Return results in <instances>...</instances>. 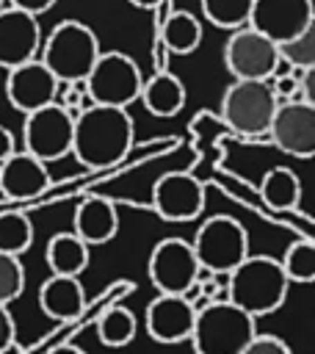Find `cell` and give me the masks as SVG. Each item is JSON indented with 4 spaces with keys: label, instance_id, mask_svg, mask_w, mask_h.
Instances as JSON below:
<instances>
[{
    "label": "cell",
    "instance_id": "obj_1",
    "mask_svg": "<svg viewBox=\"0 0 315 354\" xmlns=\"http://www.w3.org/2000/svg\"><path fill=\"white\" fill-rule=\"evenodd\" d=\"M133 147V116L127 108L113 105H86L75 116L72 149L86 169H108L119 163Z\"/></svg>",
    "mask_w": 315,
    "mask_h": 354
},
{
    "label": "cell",
    "instance_id": "obj_2",
    "mask_svg": "<svg viewBox=\"0 0 315 354\" xmlns=\"http://www.w3.org/2000/svg\"><path fill=\"white\" fill-rule=\"evenodd\" d=\"M290 290L282 263L271 254H246L227 274V299L246 310L251 318L276 313Z\"/></svg>",
    "mask_w": 315,
    "mask_h": 354
},
{
    "label": "cell",
    "instance_id": "obj_3",
    "mask_svg": "<svg viewBox=\"0 0 315 354\" xmlns=\"http://www.w3.org/2000/svg\"><path fill=\"white\" fill-rule=\"evenodd\" d=\"M257 318L232 304L229 299H213L196 310L191 343L196 354H240L243 346L257 335Z\"/></svg>",
    "mask_w": 315,
    "mask_h": 354
},
{
    "label": "cell",
    "instance_id": "obj_4",
    "mask_svg": "<svg viewBox=\"0 0 315 354\" xmlns=\"http://www.w3.org/2000/svg\"><path fill=\"white\" fill-rule=\"evenodd\" d=\"M99 53L102 50L97 33L88 25L77 19H64L47 33V39H41L39 61L55 75L58 83H72L88 75Z\"/></svg>",
    "mask_w": 315,
    "mask_h": 354
},
{
    "label": "cell",
    "instance_id": "obj_5",
    "mask_svg": "<svg viewBox=\"0 0 315 354\" xmlns=\"http://www.w3.org/2000/svg\"><path fill=\"white\" fill-rule=\"evenodd\" d=\"M279 100L271 88V80H232L221 97V122L243 136L260 138L268 133Z\"/></svg>",
    "mask_w": 315,
    "mask_h": 354
},
{
    "label": "cell",
    "instance_id": "obj_6",
    "mask_svg": "<svg viewBox=\"0 0 315 354\" xmlns=\"http://www.w3.org/2000/svg\"><path fill=\"white\" fill-rule=\"evenodd\" d=\"M86 94L97 105H113V108H127L130 102L138 100L144 75L141 66L122 50H108L99 53L88 75L83 77Z\"/></svg>",
    "mask_w": 315,
    "mask_h": 354
},
{
    "label": "cell",
    "instance_id": "obj_7",
    "mask_svg": "<svg viewBox=\"0 0 315 354\" xmlns=\"http://www.w3.org/2000/svg\"><path fill=\"white\" fill-rule=\"evenodd\" d=\"M191 246L199 266H207L213 274L227 277L249 254V232L238 218L218 213L199 224Z\"/></svg>",
    "mask_w": 315,
    "mask_h": 354
},
{
    "label": "cell",
    "instance_id": "obj_8",
    "mask_svg": "<svg viewBox=\"0 0 315 354\" xmlns=\"http://www.w3.org/2000/svg\"><path fill=\"white\" fill-rule=\"evenodd\" d=\"M279 47L251 25L235 28L224 41V66L238 80H271L279 72Z\"/></svg>",
    "mask_w": 315,
    "mask_h": 354
},
{
    "label": "cell",
    "instance_id": "obj_9",
    "mask_svg": "<svg viewBox=\"0 0 315 354\" xmlns=\"http://www.w3.org/2000/svg\"><path fill=\"white\" fill-rule=\"evenodd\" d=\"M72 127H75V116L66 108H61L58 102H50V105H41L36 111H28L25 113V124H22L25 152L36 155L44 163L69 155V149H72Z\"/></svg>",
    "mask_w": 315,
    "mask_h": 354
},
{
    "label": "cell",
    "instance_id": "obj_10",
    "mask_svg": "<svg viewBox=\"0 0 315 354\" xmlns=\"http://www.w3.org/2000/svg\"><path fill=\"white\" fill-rule=\"evenodd\" d=\"M265 136L282 152L309 160L315 155V102L282 100L274 111Z\"/></svg>",
    "mask_w": 315,
    "mask_h": 354
},
{
    "label": "cell",
    "instance_id": "obj_11",
    "mask_svg": "<svg viewBox=\"0 0 315 354\" xmlns=\"http://www.w3.org/2000/svg\"><path fill=\"white\" fill-rule=\"evenodd\" d=\"M152 207L163 221H193L204 210V183L191 171H166L152 188Z\"/></svg>",
    "mask_w": 315,
    "mask_h": 354
},
{
    "label": "cell",
    "instance_id": "obj_12",
    "mask_svg": "<svg viewBox=\"0 0 315 354\" xmlns=\"http://www.w3.org/2000/svg\"><path fill=\"white\" fill-rule=\"evenodd\" d=\"M199 260L193 254L191 241L185 238H163L155 243L146 271L149 282L158 288V293H185L196 277Z\"/></svg>",
    "mask_w": 315,
    "mask_h": 354
},
{
    "label": "cell",
    "instance_id": "obj_13",
    "mask_svg": "<svg viewBox=\"0 0 315 354\" xmlns=\"http://www.w3.org/2000/svg\"><path fill=\"white\" fill-rule=\"evenodd\" d=\"M315 22L312 0H251L249 22L271 41H287Z\"/></svg>",
    "mask_w": 315,
    "mask_h": 354
},
{
    "label": "cell",
    "instance_id": "obj_14",
    "mask_svg": "<svg viewBox=\"0 0 315 354\" xmlns=\"http://www.w3.org/2000/svg\"><path fill=\"white\" fill-rule=\"evenodd\" d=\"M55 91H58V80H55V75L39 61V55L8 69V77H6V97H8L11 108H17V111H22V113L55 102Z\"/></svg>",
    "mask_w": 315,
    "mask_h": 354
},
{
    "label": "cell",
    "instance_id": "obj_15",
    "mask_svg": "<svg viewBox=\"0 0 315 354\" xmlns=\"http://www.w3.org/2000/svg\"><path fill=\"white\" fill-rule=\"evenodd\" d=\"M41 47V25L36 14L22 8H0V66L11 69L39 55Z\"/></svg>",
    "mask_w": 315,
    "mask_h": 354
},
{
    "label": "cell",
    "instance_id": "obj_16",
    "mask_svg": "<svg viewBox=\"0 0 315 354\" xmlns=\"http://www.w3.org/2000/svg\"><path fill=\"white\" fill-rule=\"evenodd\" d=\"M196 310L182 293H158L146 307V335L163 346H174L191 337Z\"/></svg>",
    "mask_w": 315,
    "mask_h": 354
},
{
    "label": "cell",
    "instance_id": "obj_17",
    "mask_svg": "<svg viewBox=\"0 0 315 354\" xmlns=\"http://www.w3.org/2000/svg\"><path fill=\"white\" fill-rule=\"evenodd\" d=\"M50 188V174L44 160H39L30 152H11L6 160H0V194L6 199H36Z\"/></svg>",
    "mask_w": 315,
    "mask_h": 354
},
{
    "label": "cell",
    "instance_id": "obj_18",
    "mask_svg": "<svg viewBox=\"0 0 315 354\" xmlns=\"http://www.w3.org/2000/svg\"><path fill=\"white\" fill-rule=\"evenodd\" d=\"M72 232H77L88 246H102L113 241L119 232V210L113 199L99 196V194L80 199V205L75 207Z\"/></svg>",
    "mask_w": 315,
    "mask_h": 354
},
{
    "label": "cell",
    "instance_id": "obj_19",
    "mask_svg": "<svg viewBox=\"0 0 315 354\" xmlns=\"http://www.w3.org/2000/svg\"><path fill=\"white\" fill-rule=\"evenodd\" d=\"M39 307L52 321H72L86 310V290L80 277L50 274L39 288Z\"/></svg>",
    "mask_w": 315,
    "mask_h": 354
},
{
    "label": "cell",
    "instance_id": "obj_20",
    "mask_svg": "<svg viewBox=\"0 0 315 354\" xmlns=\"http://www.w3.org/2000/svg\"><path fill=\"white\" fill-rule=\"evenodd\" d=\"M138 100L144 102V108L152 116L169 119V116H177L185 108V86H182V80L177 75L160 69L152 77H144Z\"/></svg>",
    "mask_w": 315,
    "mask_h": 354
},
{
    "label": "cell",
    "instance_id": "obj_21",
    "mask_svg": "<svg viewBox=\"0 0 315 354\" xmlns=\"http://www.w3.org/2000/svg\"><path fill=\"white\" fill-rule=\"evenodd\" d=\"M44 257L52 274L80 277L88 266V243L77 232H58L47 241Z\"/></svg>",
    "mask_w": 315,
    "mask_h": 354
},
{
    "label": "cell",
    "instance_id": "obj_22",
    "mask_svg": "<svg viewBox=\"0 0 315 354\" xmlns=\"http://www.w3.org/2000/svg\"><path fill=\"white\" fill-rule=\"evenodd\" d=\"M260 196L274 210H293V207H298V199H301V180L293 169L274 166L262 174Z\"/></svg>",
    "mask_w": 315,
    "mask_h": 354
},
{
    "label": "cell",
    "instance_id": "obj_23",
    "mask_svg": "<svg viewBox=\"0 0 315 354\" xmlns=\"http://www.w3.org/2000/svg\"><path fill=\"white\" fill-rule=\"evenodd\" d=\"M160 41L174 55H191L202 44V25L191 11L180 8V11L166 17L163 30H160Z\"/></svg>",
    "mask_w": 315,
    "mask_h": 354
},
{
    "label": "cell",
    "instance_id": "obj_24",
    "mask_svg": "<svg viewBox=\"0 0 315 354\" xmlns=\"http://www.w3.org/2000/svg\"><path fill=\"white\" fill-rule=\"evenodd\" d=\"M135 332H138V321H135V315H133L127 307H122V304L108 307V310L99 315V321H97V337H99V343L108 346V348H122V346L133 343Z\"/></svg>",
    "mask_w": 315,
    "mask_h": 354
},
{
    "label": "cell",
    "instance_id": "obj_25",
    "mask_svg": "<svg viewBox=\"0 0 315 354\" xmlns=\"http://www.w3.org/2000/svg\"><path fill=\"white\" fill-rule=\"evenodd\" d=\"M199 6L204 19L224 30H235L246 25L251 11V0H199Z\"/></svg>",
    "mask_w": 315,
    "mask_h": 354
},
{
    "label": "cell",
    "instance_id": "obj_26",
    "mask_svg": "<svg viewBox=\"0 0 315 354\" xmlns=\"http://www.w3.org/2000/svg\"><path fill=\"white\" fill-rule=\"evenodd\" d=\"M33 243V224L25 213H0V252L22 254Z\"/></svg>",
    "mask_w": 315,
    "mask_h": 354
},
{
    "label": "cell",
    "instance_id": "obj_27",
    "mask_svg": "<svg viewBox=\"0 0 315 354\" xmlns=\"http://www.w3.org/2000/svg\"><path fill=\"white\" fill-rule=\"evenodd\" d=\"M279 263H282V268H285V274H287L290 282L309 285L315 279V243H312V238L293 241Z\"/></svg>",
    "mask_w": 315,
    "mask_h": 354
},
{
    "label": "cell",
    "instance_id": "obj_28",
    "mask_svg": "<svg viewBox=\"0 0 315 354\" xmlns=\"http://www.w3.org/2000/svg\"><path fill=\"white\" fill-rule=\"evenodd\" d=\"M279 58L287 66H298V69H309L315 66V22L309 28H304L301 33H296L287 41H279Z\"/></svg>",
    "mask_w": 315,
    "mask_h": 354
},
{
    "label": "cell",
    "instance_id": "obj_29",
    "mask_svg": "<svg viewBox=\"0 0 315 354\" xmlns=\"http://www.w3.org/2000/svg\"><path fill=\"white\" fill-rule=\"evenodd\" d=\"M25 290V268L19 254H8L0 252V301L11 304L14 299H19Z\"/></svg>",
    "mask_w": 315,
    "mask_h": 354
},
{
    "label": "cell",
    "instance_id": "obj_30",
    "mask_svg": "<svg viewBox=\"0 0 315 354\" xmlns=\"http://www.w3.org/2000/svg\"><path fill=\"white\" fill-rule=\"evenodd\" d=\"M240 354H293L290 351V346L285 343V340H279V337H274V335H254L246 346H243V351Z\"/></svg>",
    "mask_w": 315,
    "mask_h": 354
},
{
    "label": "cell",
    "instance_id": "obj_31",
    "mask_svg": "<svg viewBox=\"0 0 315 354\" xmlns=\"http://www.w3.org/2000/svg\"><path fill=\"white\" fill-rule=\"evenodd\" d=\"M17 343V321L8 310V304L0 301V354H8Z\"/></svg>",
    "mask_w": 315,
    "mask_h": 354
},
{
    "label": "cell",
    "instance_id": "obj_32",
    "mask_svg": "<svg viewBox=\"0 0 315 354\" xmlns=\"http://www.w3.org/2000/svg\"><path fill=\"white\" fill-rule=\"evenodd\" d=\"M14 8H22V11H28V14H47L58 0H8Z\"/></svg>",
    "mask_w": 315,
    "mask_h": 354
},
{
    "label": "cell",
    "instance_id": "obj_33",
    "mask_svg": "<svg viewBox=\"0 0 315 354\" xmlns=\"http://www.w3.org/2000/svg\"><path fill=\"white\" fill-rule=\"evenodd\" d=\"M298 91L307 102H315V66L304 69V75L298 77Z\"/></svg>",
    "mask_w": 315,
    "mask_h": 354
},
{
    "label": "cell",
    "instance_id": "obj_34",
    "mask_svg": "<svg viewBox=\"0 0 315 354\" xmlns=\"http://www.w3.org/2000/svg\"><path fill=\"white\" fill-rule=\"evenodd\" d=\"M14 149H17V147H14V133L0 124V160H6Z\"/></svg>",
    "mask_w": 315,
    "mask_h": 354
},
{
    "label": "cell",
    "instance_id": "obj_35",
    "mask_svg": "<svg viewBox=\"0 0 315 354\" xmlns=\"http://www.w3.org/2000/svg\"><path fill=\"white\" fill-rule=\"evenodd\" d=\"M50 354H86L80 346H72V343H64V346H58V348H52Z\"/></svg>",
    "mask_w": 315,
    "mask_h": 354
},
{
    "label": "cell",
    "instance_id": "obj_36",
    "mask_svg": "<svg viewBox=\"0 0 315 354\" xmlns=\"http://www.w3.org/2000/svg\"><path fill=\"white\" fill-rule=\"evenodd\" d=\"M127 3L135 6V8H146V11H149V8H158L163 0H127Z\"/></svg>",
    "mask_w": 315,
    "mask_h": 354
}]
</instances>
